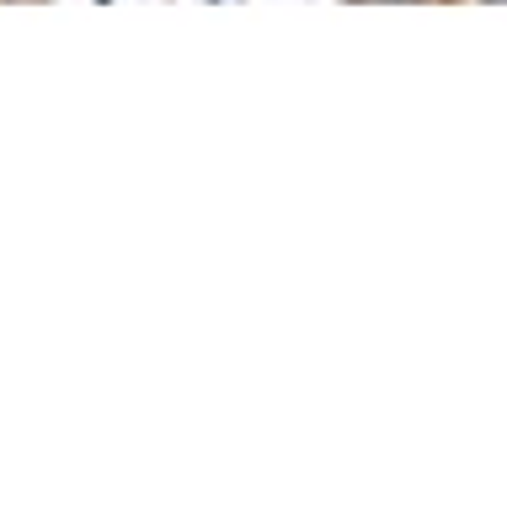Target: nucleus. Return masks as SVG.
<instances>
[{
  "label": "nucleus",
  "mask_w": 507,
  "mask_h": 512,
  "mask_svg": "<svg viewBox=\"0 0 507 512\" xmlns=\"http://www.w3.org/2000/svg\"><path fill=\"white\" fill-rule=\"evenodd\" d=\"M486 6H507V0H486Z\"/></svg>",
  "instance_id": "obj_1"
},
{
  "label": "nucleus",
  "mask_w": 507,
  "mask_h": 512,
  "mask_svg": "<svg viewBox=\"0 0 507 512\" xmlns=\"http://www.w3.org/2000/svg\"><path fill=\"white\" fill-rule=\"evenodd\" d=\"M214 6H219V0H214Z\"/></svg>",
  "instance_id": "obj_2"
}]
</instances>
